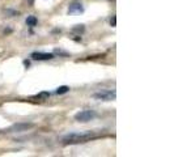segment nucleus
I'll use <instances>...</instances> for the list:
<instances>
[{
  "mask_svg": "<svg viewBox=\"0 0 174 157\" xmlns=\"http://www.w3.org/2000/svg\"><path fill=\"white\" fill-rule=\"evenodd\" d=\"M115 92L114 90H101V92H97V93H94L93 98L94 100H100V101H113L115 100Z\"/></svg>",
  "mask_w": 174,
  "mask_h": 157,
  "instance_id": "nucleus-2",
  "label": "nucleus"
},
{
  "mask_svg": "<svg viewBox=\"0 0 174 157\" xmlns=\"http://www.w3.org/2000/svg\"><path fill=\"white\" fill-rule=\"evenodd\" d=\"M94 137L93 132H73L63 137V144H77V143H85Z\"/></svg>",
  "mask_w": 174,
  "mask_h": 157,
  "instance_id": "nucleus-1",
  "label": "nucleus"
},
{
  "mask_svg": "<svg viewBox=\"0 0 174 157\" xmlns=\"http://www.w3.org/2000/svg\"><path fill=\"white\" fill-rule=\"evenodd\" d=\"M49 96H50V93H47V92H42V93H39L38 94V98H49Z\"/></svg>",
  "mask_w": 174,
  "mask_h": 157,
  "instance_id": "nucleus-11",
  "label": "nucleus"
},
{
  "mask_svg": "<svg viewBox=\"0 0 174 157\" xmlns=\"http://www.w3.org/2000/svg\"><path fill=\"white\" fill-rule=\"evenodd\" d=\"M72 30L73 31H79V33H82V31H84V25H76Z\"/></svg>",
  "mask_w": 174,
  "mask_h": 157,
  "instance_id": "nucleus-9",
  "label": "nucleus"
},
{
  "mask_svg": "<svg viewBox=\"0 0 174 157\" xmlns=\"http://www.w3.org/2000/svg\"><path fill=\"white\" fill-rule=\"evenodd\" d=\"M5 15H8L9 17H13V16H17L18 13H17L16 11H11V9H7V11H5Z\"/></svg>",
  "mask_w": 174,
  "mask_h": 157,
  "instance_id": "nucleus-10",
  "label": "nucleus"
},
{
  "mask_svg": "<svg viewBox=\"0 0 174 157\" xmlns=\"http://www.w3.org/2000/svg\"><path fill=\"white\" fill-rule=\"evenodd\" d=\"M31 58L34 60H51L54 59V54L50 53H33L31 54Z\"/></svg>",
  "mask_w": 174,
  "mask_h": 157,
  "instance_id": "nucleus-4",
  "label": "nucleus"
},
{
  "mask_svg": "<svg viewBox=\"0 0 174 157\" xmlns=\"http://www.w3.org/2000/svg\"><path fill=\"white\" fill-rule=\"evenodd\" d=\"M93 118H96V113L92 111V110H82V111L77 113V114L75 115V119H76V121H77V122H82V123L89 122V121H92Z\"/></svg>",
  "mask_w": 174,
  "mask_h": 157,
  "instance_id": "nucleus-3",
  "label": "nucleus"
},
{
  "mask_svg": "<svg viewBox=\"0 0 174 157\" xmlns=\"http://www.w3.org/2000/svg\"><path fill=\"white\" fill-rule=\"evenodd\" d=\"M115 24H117V17L113 16V18L110 20V25H111V26H115Z\"/></svg>",
  "mask_w": 174,
  "mask_h": 157,
  "instance_id": "nucleus-12",
  "label": "nucleus"
},
{
  "mask_svg": "<svg viewBox=\"0 0 174 157\" xmlns=\"http://www.w3.org/2000/svg\"><path fill=\"white\" fill-rule=\"evenodd\" d=\"M70 90V88L66 86V85H63V86H59L58 89H56V93L58 94H63V93H67V92Z\"/></svg>",
  "mask_w": 174,
  "mask_h": 157,
  "instance_id": "nucleus-8",
  "label": "nucleus"
},
{
  "mask_svg": "<svg viewBox=\"0 0 174 157\" xmlns=\"http://www.w3.org/2000/svg\"><path fill=\"white\" fill-rule=\"evenodd\" d=\"M27 3H29V5H33V4H34V0H27Z\"/></svg>",
  "mask_w": 174,
  "mask_h": 157,
  "instance_id": "nucleus-14",
  "label": "nucleus"
},
{
  "mask_svg": "<svg viewBox=\"0 0 174 157\" xmlns=\"http://www.w3.org/2000/svg\"><path fill=\"white\" fill-rule=\"evenodd\" d=\"M26 25L27 26H35L37 25V18L34 16H29L26 18Z\"/></svg>",
  "mask_w": 174,
  "mask_h": 157,
  "instance_id": "nucleus-7",
  "label": "nucleus"
},
{
  "mask_svg": "<svg viewBox=\"0 0 174 157\" xmlns=\"http://www.w3.org/2000/svg\"><path fill=\"white\" fill-rule=\"evenodd\" d=\"M54 54H58V55H67L66 53H63V51H60V50H55V51H54Z\"/></svg>",
  "mask_w": 174,
  "mask_h": 157,
  "instance_id": "nucleus-13",
  "label": "nucleus"
},
{
  "mask_svg": "<svg viewBox=\"0 0 174 157\" xmlns=\"http://www.w3.org/2000/svg\"><path fill=\"white\" fill-rule=\"evenodd\" d=\"M82 12H84V8H82L80 3H73L68 8V13L70 15H79V13H82Z\"/></svg>",
  "mask_w": 174,
  "mask_h": 157,
  "instance_id": "nucleus-5",
  "label": "nucleus"
},
{
  "mask_svg": "<svg viewBox=\"0 0 174 157\" xmlns=\"http://www.w3.org/2000/svg\"><path fill=\"white\" fill-rule=\"evenodd\" d=\"M33 127V124H27V123H20V124H15L13 127H11V131H26L29 128Z\"/></svg>",
  "mask_w": 174,
  "mask_h": 157,
  "instance_id": "nucleus-6",
  "label": "nucleus"
}]
</instances>
